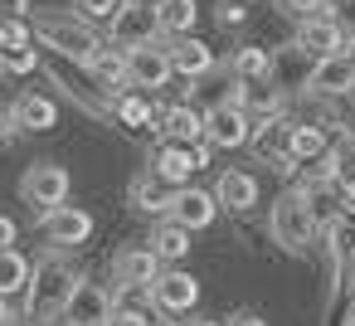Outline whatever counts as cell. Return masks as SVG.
<instances>
[{"mask_svg": "<svg viewBox=\"0 0 355 326\" xmlns=\"http://www.w3.org/2000/svg\"><path fill=\"white\" fill-rule=\"evenodd\" d=\"M30 25L44 49H54L59 59H73V64H88L107 44L83 10H30Z\"/></svg>", "mask_w": 355, "mask_h": 326, "instance_id": "cell-1", "label": "cell"}, {"mask_svg": "<svg viewBox=\"0 0 355 326\" xmlns=\"http://www.w3.org/2000/svg\"><path fill=\"white\" fill-rule=\"evenodd\" d=\"M73 287H78L73 263H69V258H59V253H44V258L35 263V273H30V287H25V316H30L35 326H40V321H49L54 311H64V307H69Z\"/></svg>", "mask_w": 355, "mask_h": 326, "instance_id": "cell-2", "label": "cell"}, {"mask_svg": "<svg viewBox=\"0 0 355 326\" xmlns=\"http://www.w3.org/2000/svg\"><path fill=\"white\" fill-rule=\"evenodd\" d=\"M268 234H272V243H277L282 253H292V258H302V253L311 248V239H316L321 229H316L311 205L302 200V190H282V195L272 200V209H268Z\"/></svg>", "mask_w": 355, "mask_h": 326, "instance_id": "cell-3", "label": "cell"}, {"mask_svg": "<svg viewBox=\"0 0 355 326\" xmlns=\"http://www.w3.org/2000/svg\"><path fill=\"white\" fill-rule=\"evenodd\" d=\"M69 190H73V180H69V171L54 166V161H35V166H25V175H20V200H25L30 209H40V214L54 209V205H64Z\"/></svg>", "mask_w": 355, "mask_h": 326, "instance_id": "cell-4", "label": "cell"}, {"mask_svg": "<svg viewBox=\"0 0 355 326\" xmlns=\"http://www.w3.org/2000/svg\"><path fill=\"white\" fill-rule=\"evenodd\" d=\"M175 78V64H171V44H137L127 49V83L141 88V93H161L166 83Z\"/></svg>", "mask_w": 355, "mask_h": 326, "instance_id": "cell-5", "label": "cell"}, {"mask_svg": "<svg viewBox=\"0 0 355 326\" xmlns=\"http://www.w3.org/2000/svg\"><path fill=\"white\" fill-rule=\"evenodd\" d=\"M107 40H112L117 49L156 44V40H161V15H156V6H132V0H122V10L107 20Z\"/></svg>", "mask_w": 355, "mask_h": 326, "instance_id": "cell-6", "label": "cell"}, {"mask_svg": "<svg viewBox=\"0 0 355 326\" xmlns=\"http://www.w3.org/2000/svg\"><path fill=\"white\" fill-rule=\"evenodd\" d=\"M248 137H253V117L243 112V103L239 98H224V103H214L209 112H205V141L209 146H248Z\"/></svg>", "mask_w": 355, "mask_h": 326, "instance_id": "cell-7", "label": "cell"}, {"mask_svg": "<svg viewBox=\"0 0 355 326\" xmlns=\"http://www.w3.org/2000/svg\"><path fill=\"white\" fill-rule=\"evenodd\" d=\"M40 229H44V239H49L54 248H78V243L93 239V214L64 200V205H54V209L40 214Z\"/></svg>", "mask_w": 355, "mask_h": 326, "instance_id": "cell-8", "label": "cell"}, {"mask_svg": "<svg viewBox=\"0 0 355 326\" xmlns=\"http://www.w3.org/2000/svg\"><path fill=\"white\" fill-rule=\"evenodd\" d=\"M112 311H117L112 292L103 282H88V277H78V287H73V297L64 307V316L73 326H112Z\"/></svg>", "mask_w": 355, "mask_h": 326, "instance_id": "cell-9", "label": "cell"}, {"mask_svg": "<svg viewBox=\"0 0 355 326\" xmlns=\"http://www.w3.org/2000/svg\"><path fill=\"white\" fill-rule=\"evenodd\" d=\"M156 273H161V258H156L151 243H127V248L112 253V282H117L122 292H132V287H151Z\"/></svg>", "mask_w": 355, "mask_h": 326, "instance_id": "cell-10", "label": "cell"}, {"mask_svg": "<svg viewBox=\"0 0 355 326\" xmlns=\"http://www.w3.org/2000/svg\"><path fill=\"white\" fill-rule=\"evenodd\" d=\"M306 93H311V98H350V93H355V59H350V49L316 59Z\"/></svg>", "mask_w": 355, "mask_h": 326, "instance_id": "cell-11", "label": "cell"}, {"mask_svg": "<svg viewBox=\"0 0 355 326\" xmlns=\"http://www.w3.org/2000/svg\"><path fill=\"white\" fill-rule=\"evenodd\" d=\"M297 44H302L306 54L326 59V54H340V49L350 44V35L340 30L336 15H306V20H297Z\"/></svg>", "mask_w": 355, "mask_h": 326, "instance_id": "cell-12", "label": "cell"}, {"mask_svg": "<svg viewBox=\"0 0 355 326\" xmlns=\"http://www.w3.org/2000/svg\"><path fill=\"white\" fill-rule=\"evenodd\" d=\"M146 292H151V302H156L161 311H190V307L200 302V282H195L190 273H180V268L156 273Z\"/></svg>", "mask_w": 355, "mask_h": 326, "instance_id": "cell-13", "label": "cell"}, {"mask_svg": "<svg viewBox=\"0 0 355 326\" xmlns=\"http://www.w3.org/2000/svg\"><path fill=\"white\" fill-rule=\"evenodd\" d=\"M311 69H316V54H306L297 40L272 54V83H277L282 93H306V88H311Z\"/></svg>", "mask_w": 355, "mask_h": 326, "instance_id": "cell-14", "label": "cell"}, {"mask_svg": "<svg viewBox=\"0 0 355 326\" xmlns=\"http://www.w3.org/2000/svg\"><path fill=\"white\" fill-rule=\"evenodd\" d=\"M151 171L171 185H190V175L200 171V156H195V146L161 137V146H151Z\"/></svg>", "mask_w": 355, "mask_h": 326, "instance_id": "cell-15", "label": "cell"}, {"mask_svg": "<svg viewBox=\"0 0 355 326\" xmlns=\"http://www.w3.org/2000/svg\"><path fill=\"white\" fill-rule=\"evenodd\" d=\"M214 214H219V200H214V190L180 185V190H175V200H171V219H180L190 234L209 229V224H214Z\"/></svg>", "mask_w": 355, "mask_h": 326, "instance_id": "cell-16", "label": "cell"}, {"mask_svg": "<svg viewBox=\"0 0 355 326\" xmlns=\"http://www.w3.org/2000/svg\"><path fill=\"white\" fill-rule=\"evenodd\" d=\"M234 98L243 103V112L248 117H277L282 112V103H287V93L272 83V78H234Z\"/></svg>", "mask_w": 355, "mask_h": 326, "instance_id": "cell-17", "label": "cell"}, {"mask_svg": "<svg viewBox=\"0 0 355 326\" xmlns=\"http://www.w3.org/2000/svg\"><path fill=\"white\" fill-rule=\"evenodd\" d=\"M10 117H15V132H54L59 127V103L44 98V93H20L10 103Z\"/></svg>", "mask_w": 355, "mask_h": 326, "instance_id": "cell-18", "label": "cell"}, {"mask_svg": "<svg viewBox=\"0 0 355 326\" xmlns=\"http://www.w3.org/2000/svg\"><path fill=\"white\" fill-rule=\"evenodd\" d=\"M292 127H297V122H287L282 112H277V117H263V122L253 127V137H248L253 156H258V161H268V166H272V161H282V156H292V151H287V146H292Z\"/></svg>", "mask_w": 355, "mask_h": 326, "instance_id": "cell-19", "label": "cell"}, {"mask_svg": "<svg viewBox=\"0 0 355 326\" xmlns=\"http://www.w3.org/2000/svg\"><path fill=\"white\" fill-rule=\"evenodd\" d=\"M214 200H219V209L248 214V209L258 205V180H253L248 171H224V175L214 180Z\"/></svg>", "mask_w": 355, "mask_h": 326, "instance_id": "cell-20", "label": "cell"}, {"mask_svg": "<svg viewBox=\"0 0 355 326\" xmlns=\"http://www.w3.org/2000/svg\"><path fill=\"white\" fill-rule=\"evenodd\" d=\"M171 64H175L180 78H205V74L214 69V49H209L205 40H195V35H180V40L171 44Z\"/></svg>", "mask_w": 355, "mask_h": 326, "instance_id": "cell-21", "label": "cell"}, {"mask_svg": "<svg viewBox=\"0 0 355 326\" xmlns=\"http://www.w3.org/2000/svg\"><path fill=\"white\" fill-rule=\"evenodd\" d=\"M83 69H88V74L98 78V88H107V93H112V88H117V93H122V88H132V83H127V49H117L112 40H107V44H103Z\"/></svg>", "mask_w": 355, "mask_h": 326, "instance_id": "cell-22", "label": "cell"}, {"mask_svg": "<svg viewBox=\"0 0 355 326\" xmlns=\"http://www.w3.org/2000/svg\"><path fill=\"white\" fill-rule=\"evenodd\" d=\"M175 190L180 185H171V180H161L151 166L132 180V205L137 209H156V214H171V200H175Z\"/></svg>", "mask_w": 355, "mask_h": 326, "instance_id": "cell-23", "label": "cell"}, {"mask_svg": "<svg viewBox=\"0 0 355 326\" xmlns=\"http://www.w3.org/2000/svg\"><path fill=\"white\" fill-rule=\"evenodd\" d=\"M112 117L122 122V127H156V103L141 93V88H122L117 98H112Z\"/></svg>", "mask_w": 355, "mask_h": 326, "instance_id": "cell-24", "label": "cell"}, {"mask_svg": "<svg viewBox=\"0 0 355 326\" xmlns=\"http://www.w3.org/2000/svg\"><path fill=\"white\" fill-rule=\"evenodd\" d=\"M161 137H171V141H185V146L205 141V112H200V108H190V103H180V108H166Z\"/></svg>", "mask_w": 355, "mask_h": 326, "instance_id": "cell-25", "label": "cell"}, {"mask_svg": "<svg viewBox=\"0 0 355 326\" xmlns=\"http://www.w3.org/2000/svg\"><path fill=\"white\" fill-rule=\"evenodd\" d=\"M30 273H35V263L10 243V248H0V297H15V292H25L30 287Z\"/></svg>", "mask_w": 355, "mask_h": 326, "instance_id": "cell-26", "label": "cell"}, {"mask_svg": "<svg viewBox=\"0 0 355 326\" xmlns=\"http://www.w3.org/2000/svg\"><path fill=\"white\" fill-rule=\"evenodd\" d=\"M151 248H156L161 263H180V258L190 253V229H185L180 219H166V224L151 234Z\"/></svg>", "mask_w": 355, "mask_h": 326, "instance_id": "cell-27", "label": "cell"}, {"mask_svg": "<svg viewBox=\"0 0 355 326\" xmlns=\"http://www.w3.org/2000/svg\"><path fill=\"white\" fill-rule=\"evenodd\" d=\"M156 15H161V35L180 40V35H190V30H195L200 6H195V0H161V6H156Z\"/></svg>", "mask_w": 355, "mask_h": 326, "instance_id": "cell-28", "label": "cell"}, {"mask_svg": "<svg viewBox=\"0 0 355 326\" xmlns=\"http://www.w3.org/2000/svg\"><path fill=\"white\" fill-rule=\"evenodd\" d=\"M229 74L234 78H272V54L263 44H239L229 59Z\"/></svg>", "mask_w": 355, "mask_h": 326, "instance_id": "cell-29", "label": "cell"}, {"mask_svg": "<svg viewBox=\"0 0 355 326\" xmlns=\"http://www.w3.org/2000/svg\"><path fill=\"white\" fill-rule=\"evenodd\" d=\"M292 161H302V166H311L321 151H331V141H326V127H316V122H297L292 127Z\"/></svg>", "mask_w": 355, "mask_h": 326, "instance_id": "cell-30", "label": "cell"}, {"mask_svg": "<svg viewBox=\"0 0 355 326\" xmlns=\"http://www.w3.org/2000/svg\"><path fill=\"white\" fill-rule=\"evenodd\" d=\"M0 69L6 74H35L40 69V49L25 44V49H0Z\"/></svg>", "mask_w": 355, "mask_h": 326, "instance_id": "cell-31", "label": "cell"}, {"mask_svg": "<svg viewBox=\"0 0 355 326\" xmlns=\"http://www.w3.org/2000/svg\"><path fill=\"white\" fill-rule=\"evenodd\" d=\"M25 44H35L30 20H0V49H25Z\"/></svg>", "mask_w": 355, "mask_h": 326, "instance_id": "cell-32", "label": "cell"}, {"mask_svg": "<svg viewBox=\"0 0 355 326\" xmlns=\"http://www.w3.org/2000/svg\"><path fill=\"white\" fill-rule=\"evenodd\" d=\"M277 10L287 20H306V15H331V0H277Z\"/></svg>", "mask_w": 355, "mask_h": 326, "instance_id": "cell-33", "label": "cell"}, {"mask_svg": "<svg viewBox=\"0 0 355 326\" xmlns=\"http://www.w3.org/2000/svg\"><path fill=\"white\" fill-rule=\"evenodd\" d=\"M214 20H219V30H239V25L248 20V6H243V0H219V6H214Z\"/></svg>", "mask_w": 355, "mask_h": 326, "instance_id": "cell-34", "label": "cell"}, {"mask_svg": "<svg viewBox=\"0 0 355 326\" xmlns=\"http://www.w3.org/2000/svg\"><path fill=\"white\" fill-rule=\"evenodd\" d=\"M73 10H83V15H88L93 25H98V20L107 25V20H112V15L122 10V0H73Z\"/></svg>", "mask_w": 355, "mask_h": 326, "instance_id": "cell-35", "label": "cell"}, {"mask_svg": "<svg viewBox=\"0 0 355 326\" xmlns=\"http://www.w3.org/2000/svg\"><path fill=\"white\" fill-rule=\"evenodd\" d=\"M112 326H156V321H151V311H141V307H117V311H112Z\"/></svg>", "mask_w": 355, "mask_h": 326, "instance_id": "cell-36", "label": "cell"}, {"mask_svg": "<svg viewBox=\"0 0 355 326\" xmlns=\"http://www.w3.org/2000/svg\"><path fill=\"white\" fill-rule=\"evenodd\" d=\"M0 20H30V0H0Z\"/></svg>", "mask_w": 355, "mask_h": 326, "instance_id": "cell-37", "label": "cell"}, {"mask_svg": "<svg viewBox=\"0 0 355 326\" xmlns=\"http://www.w3.org/2000/svg\"><path fill=\"white\" fill-rule=\"evenodd\" d=\"M340 209L345 219H355V175H340Z\"/></svg>", "mask_w": 355, "mask_h": 326, "instance_id": "cell-38", "label": "cell"}, {"mask_svg": "<svg viewBox=\"0 0 355 326\" xmlns=\"http://www.w3.org/2000/svg\"><path fill=\"white\" fill-rule=\"evenodd\" d=\"M15 239H20V224H15L10 214H0V248H10Z\"/></svg>", "mask_w": 355, "mask_h": 326, "instance_id": "cell-39", "label": "cell"}, {"mask_svg": "<svg viewBox=\"0 0 355 326\" xmlns=\"http://www.w3.org/2000/svg\"><path fill=\"white\" fill-rule=\"evenodd\" d=\"M20 321V311L10 307V297H0V326H15Z\"/></svg>", "mask_w": 355, "mask_h": 326, "instance_id": "cell-40", "label": "cell"}, {"mask_svg": "<svg viewBox=\"0 0 355 326\" xmlns=\"http://www.w3.org/2000/svg\"><path fill=\"white\" fill-rule=\"evenodd\" d=\"M229 326H268V321H263V316H258V311H239V316H234V321H229Z\"/></svg>", "mask_w": 355, "mask_h": 326, "instance_id": "cell-41", "label": "cell"}, {"mask_svg": "<svg viewBox=\"0 0 355 326\" xmlns=\"http://www.w3.org/2000/svg\"><path fill=\"white\" fill-rule=\"evenodd\" d=\"M10 132H15V117H10V108H0V141H10Z\"/></svg>", "mask_w": 355, "mask_h": 326, "instance_id": "cell-42", "label": "cell"}, {"mask_svg": "<svg viewBox=\"0 0 355 326\" xmlns=\"http://www.w3.org/2000/svg\"><path fill=\"white\" fill-rule=\"evenodd\" d=\"M40 326H73V321H69L64 311H54V316H49V321H40Z\"/></svg>", "mask_w": 355, "mask_h": 326, "instance_id": "cell-43", "label": "cell"}, {"mask_svg": "<svg viewBox=\"0 0 355 326\" xmlns=\"http://www.w3.org/2000/svg\"><path fill=\"white\" fill-rule=\"evenodd\" d=\"M190 326H224V321H190Z\"/></svg>", "mask_w": 355, "mask_h": 326, "instance_id": "cell-44", "label": "cell"}, {"mask_svg": "<svg viewBox=\"0 0 355 326\" xmlns=\"http://www.w3.org/2000/svg\"><path fill=\"white\" fill-rule=\"evenodd\" d=\"M132 6H161V0H132Z\"/></svg>", "mask_w": 355, "mask_h": 326, "instance_id": "cell-45", "label": "cell"}, {"mask_svg": "<svg viewBox=\"0 0 355 326\" xmlns=\"http://www.w3.org/2000/svg\"><path fill=\"white\" fill-rule=\"evenodd\" d=\"M350 282H355V258H350Z\"/></svg>", "mask_w": 355, "mask_h": 326, "instance_id": "cell-46", "label": "cell"}, {"mask_svg": "<svg viewBox=\"0 0 355 326\" xmlns=\"http://www.w3.org/2000/svg\"><path fill=\"white\" fill-rule=\"evenodd\" d=\"M161 326H180V321H161Z\"/></svg>", "mask_w": 355, "mask_h": 326, "instance_id": "cell-47", "label": "cell"}]
</instances>
